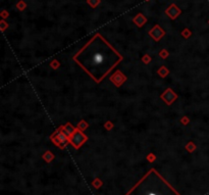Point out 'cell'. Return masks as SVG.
Returning <instances> with one entry per match:
<instances>
[{"label":"cell","instance_id":"cell-3","mask_svg":"<svg viewBox=\"0 0 209 195\" xmlns=\"http://www.w3.org/2000/svg\"><path fill=\"white\" fill-rule=\"evenodd\" d=\"M86 140H87V137L82 133V131H80L78 129H75L74 134L69 137V142H71L72 144V146L75 148H77V149L84 143V142H86Z\"/></svg>","mask_w":209,"mask_h":195},{"label":"cell","instance_id":"cell-6","mask_svg":"<svg viewBox=\"0 0 209 195\" xmlns=\"http://www.w3.org/2000/svg\"><path fill=\"white\" fill-rule=\"evenodd\" d=\"M126 80H127V77H126V76H124L120 72H118V71H117V73H115V74L111 77V81H112V82L114 83L117 86H120L121 84H123Z\"/></svg>","mask_w":209,"mask_h":195},{"label":"cell","instance_id":"cell-2","mask_svg":"<svg viewBox=\"0 0 209 195\" xmlns=\"http://www.w3.org/2000/svg\"><path fill=\"white\" fill-rule=\"evenodd\" d=\"M127 195H181L154 168L150 170Z\"/></svg>","mask_w":209,"mask_h":195},{"label":"cell","instance_id":"cell-11","mask_svg":"<svg viewBox=\"0 0 209 195\" xmlns=\"http://www.w3.org/2000/svg\"><path fill=\"white\" fill-rule=\"evenodd\" d=\"M100 0H88V3L91 5L92 7H96L97 4H99Z\"/></svg>","mask_w":209,"mask_h":195},{"label":"cell","instance_id":"cell-9","mask_svg":"<svg viewBox=\"0 0 209 195\" xmlns=\"http://www.w3.org/2000/svg\"><path fill=\"white\" fill-rule=\"evenodd\" d=\"M60 129H61L62 133L64 134L65 136H68V137H71V136L74 134V132L75 131V128L72 127L69 123L66 124L65 126H61V127H60Z\"/></svg>","mask_w":209,"mask_h":195},{"label":"cell","instance_id":"cell-7","mask_svg":"<svg viewBox=\"0 0 209 195\" xmlns=\"http://www.w3.org/2000/svg\"><path fill=\"white\" fill-rule=\"evenodd\" d=\"M164 31L163 30H161L160 27H159L158 25H156L154 28L152 29V30L150 31V35L152 36L153 38L155 39V41H158L159 39L162 37V36H164Z\"/></svg>","mask_w":209,"mask_h":195},{"label":"cell","instance_id":"cell-5","mask_svg":"<svg viewBox=\"0 0 209 195\" xmlns=\"http://www.w3.org/2000/svg\"><path fill=\"white\" fill-rule=\"evenodd\" d=\"M162 99L166 101L167 104H172L173 101L176 99V94L172 91V89H167L163 94H162Z\"/></svg>","mask_w":209,"mask_h":195},{"label":"cell","instance_id":"cell-1","mask_svg":"<svg viewBox=\"0 0 209 195\" xmlns=\"http://www.w3.org/2000/svg\"><path fill=\"white\" fill-rule=\"evenodd\" d=\"M72 59L99 84L124 57L101 35L96 34Z\"/></svg>","mask_w":209,"mask_h":195},{"label":"cell","instance_id":"cell-12","mask_svg":"<svg viewBox=\"0 0 209 195\" xmlns=\"http://www.w3.org/2000/svg\"><path fill=\"white\" fill-rule=\"evenodd\" d=\"M78 127H79V128H82V130H83V129H85V128L88 127V125L86 124V122L82 121L81 123H79V126H78Z\"/></svg>","mask_w":209,"mask_h":195},{"label":"cell","instance_id":"cell-4","mask_svg":"<svg viewBox=\"0 0 209 195\" xmlns=\"http://www.w3.org/2000/svg\"><path fill=\"white\" fill-rule=\"evenodd\" d=\"M51 138L55 144L58 145V146H60L61 148L64 146V145L68 143V141L69 140V138L68 137V136H65L64 134L62 133V131L60 128L51 136Z\"/></svg>","mask_w":209,"mask_h":195},{"label":"cell","instance_id":"cell-10","mask_svg":"<svg viewBox=\"0 0 209 195\" xmlns=\"http://www.w3.org/2000/svg\"><path fill=\"white\" fill-rule=\"evenodd\" d=\"M146 22H147V19L141 13L138 14V16L134 19V23L138 26V27H142V26H143Z\"/></svg>","mask_w":209,"mask_h":195},{"label":"cell","instance_id":"cell-8","mask_svg":"<svg viewBox=\"0 0 209 195\" xmlns=\"http://www.w3.org/2000/svg\"><path fill=\"white\" fill-rule=\"evenodd\" d=\"M179 13H181V10H179L175 4H172L166 9V14L170 17V19H172V20H175Z\"/></svg>","mask_w":209,"mask_h":195}]
</instances>
